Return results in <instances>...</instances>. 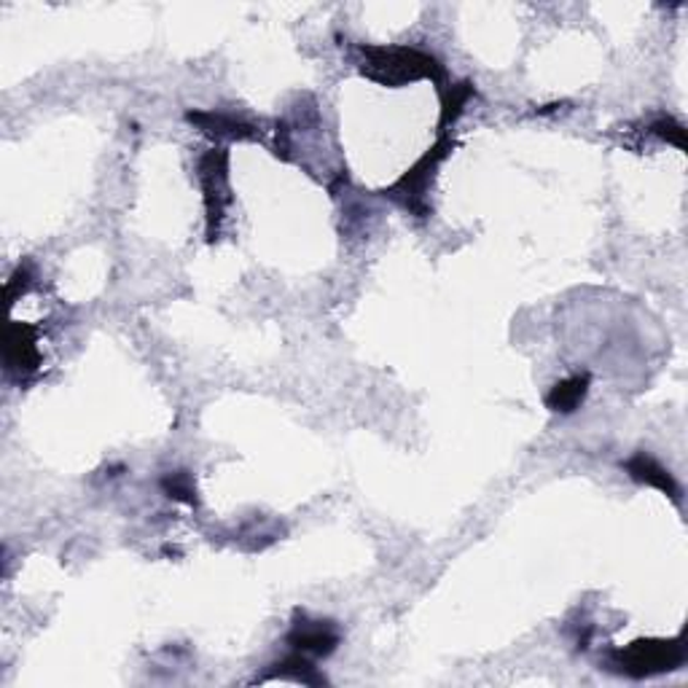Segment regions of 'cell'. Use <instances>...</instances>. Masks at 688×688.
Instances as JSON below:
<instances>
[{"label": "cell", "instance_id": "obj_1", "mask_svg": "<svg viewBox=\"0 0 688 688\" xmlns=\"http://www.w3.org/2000/svg\"><path fill=\"white\" fill-rule=\"evenodd\" d=\"M360 73L379 86H410L414 81H436L444 84L447 70L428 51H419L414 46H384L366 44L358 46ZM447 86V84H444Z\"/></svg>", "mask_w": 688, "mask_h": 688}, {"label": "cell", "instance_id": "obj_2", "mask_svg": "<svg viewBox=\"0 0 688 688\" xmlns=\"http://www.w3.org/2000/svg\"><path fill=\"white\" fill-rule=\"evenodd\" d=\"M452 151L454 140L447 132H441V138L393 186H388L382 194L399 207H404L414 218L428 221L430 213H434V207H430V189H434L439 167L452 156Z\"/></svg>", "mask_w": 688, "mask_h": 688}, {"label": "cell", "instance_id": "obj_3", "mask_svg": "<svg viewBox=\"0 0 688 688\" xmlns=\"http://www.w3.org/2000/svg\"><path fill=\"white\" fill-rule=\"evenodd\" d=\"M608 669L627 678H651V675L673 673L686 664V634L678 638H640L624 649L608 654Z\"/></svg>", "mask_w": 688, "mask_h": 688}, {"label": "cell", "instance_id": "obj_4", "mask_svg": "<svg viewBox=\"0 0 688 688\" xmlns=\"http://www.w3.org/2000/svg\"><path fill=\"white\" fill-rule=\"evenodd\" d=\"M197 178L202 186V202H205V237L215 242L224 229L226 210L232 205V180H229V151L210 149L197 162Z\"/></svg>", "mask_w": 688, "mask_h": 688}, {"label": "cell", "instance_id": "obj_5", "mask_svg": "<svg viewBox=\"0 0 688 688\" xmlns=\"http://www.w3.org/2000/svg\"><path fill=\"white\" fill-rule=\"evenodd\" d=\"M285 643L299 654L310 659H325L334 654L342 643L340 627L331 619H310L307 614L296 610L294 624H290Z\"/></svg>", "mask_w": 688, "mask_h": 688}, {"label": "cell", "instance_id": "obj_6", "mask_svg": "<svg viewBox=\"0 0 688 688\" xmlns=\"http://www.w3.org/2000/svg\"><path fill=\"white\" fill-rule=\"evenodd\" d=\"M3 360L5 371L11 377L27 379L35 375L40 366V347H38V329L31 323H9L3 334Z\"/></svg>", "mask_w": 688, "mask_h": 688}, {"label": "cell", "instance_id": "obj_7", "mask_svg": "<svg viewBox=\"0 0 688 688\" xmlns=\"http://www.w3.org/2000/svg\"><path fill=\"white\" fill-rule=\"evenodd\" d=\"M621 468L627 471V476L632 482L645 484V487H654L662 495H667L673 503L680 506V484L675 482V476L669 474V468H664L656 458H651L649 452H634L632 458H627L621 463Z\"/></svg>", "mask_w": 688, "mask_h": 688}, {"label": "cell", "instance_id": "obj_8", "mask_svg": "<svg viewBox=\"0 0 688 688\" xmlns=\"http://www.w3.org/2000/svg\"><path fill=\"white\" fill-rule=\"evenodd\" d=\"M186 119L200 127L205 135L229 138V140H259V130L248 121L237 119L232 114H215V110H189Z\"/></svg>", "mask_w": 688, "mask_h": 688}, {"label": "cell", "instance_id": "obj_9", "mask_svg": "<svg viewBox=\"0 0 688 688\" xmlns=\"http://www.w3.org/2000/svg\"><path fill=\"white\" fill-rule=\"evenodd\" d=\"M277 678L294 680V684H301V686H325L323 673L315 667V662L310 656L299 654V651H290L288 656H283L275 664H270V669H266L259 680L261 684H266V680H277Z\"/></svg>", "mask_w": 688, "mask_h": 688}, {"label": "cell", "instance_id": "obj_10", "mask_svg": "<svg viewBox=\"0 0 688 688\" xmlns=\"http://www.w3.org/2000/svg\"><path fill=\"white\" fill-rule=\"evenodd\" d=\"M589 384H592V375H589V371H581V375H573L568 379H559V382L549 390V395H546V406H549L554 414L579 412L589 395Z\"/></svg>", "mask_w": 688, "mask_h": 688}, {"label": "cell", "instance_id": "obj_11", "mask_svg": "<svg viewBox=\"0 0 688 688\" xmlns=\"http://www.w3.org/2000/svg\"><path fill=\"white\" fill-rule=\"evenodd\" d=\"M476 95V86L471 81H458V84H447L441 90V119L439 130L449 132L454 127V121L463 116L465 105L471 103V97Z\"/></svg>", "mask_w": 688, "mask_h": 688}, {"label": "cell", "instance_id": "obj_12", "mask_svg": "<svg viewBox=\"0 0 688 688\" xmlns=\"http://www.w3.org/2000/svg\"><path fill=\"white\" fill-rule=\"evenodd\" d=\"M159 484H162V489H165L167 498L178 500V503H186V506L200 503V498H197L194 479H191L189 471H175V474H165Z\"/></svg>", "mask_w": 688, "mask_h": 688}, {"label": "cell", "instance_id": "obj_13", "mask_svg": "<svg viewBox=\"0 0 688 688\" xmlns=\"http://www.w3.org/2000/svg\"><path fill=\"white\" fill-rule=\"evenodd\" d=\"M651 135H656L659 140H664V143L675 145L678 151H686L688 143H686V127L680 124L678 119H673V116H662V119H656L654 124L649 127Z\"/></svg>", "mask_w": 688, "mask_h": 688}, {"label": "cell", "instance_id": "obj_14", "mask_svg": "<svg viewBox=\"0 0 688 688\" xmlns=\"http://www.w3.org/2000/svg\"><path fill=\"white\" fill-rule=\"evenodd\" d=\"M33 283V272L27 264H20L14 270V275H11L9 283H5V299H9V305H14V299L20 294H25L27 288H31Z\"/></svg>", "mask_w": 688, "mask_h": 688}]
</instances>
